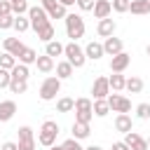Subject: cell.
Returning a JSON list of instances; mask_svg holds the SVG:
<instances>
[{"label": "cell", "mask_w": 150, "mask_h": 150, "mask_svg": "<svg viewBox=\"0 0 150 150\" xmlns=\"http://www.w3.org/2000/svg\"><path fill=\"white\" fill-rule=\"evenodd\" d=\"M63 56H66V61L73 66V68H82L84 63H87V56H84V47H80L77 42H68V45H63Z\"/></svg>", "instance_id": "obj_1"}, {"label": "cell", "mask_w": 150, "mask_h": 150, "mask_svg": "<svg viewBox=\"0 0 150 150\" xmlns=\"http://www.w3.org/2000/svg\"><path fill=\"white\" fill-rule=\"evenodd\" d=\"M56 136H59V124L54 120H45L42 127H40V131H38V143L45 145V148H49V145L56 143Z\"/></svg>", "instance_id": "obj_2"}, {"label": "cell", "mask_w": 150, "mask_h": 150, "mask_svg": "<svg viewBox=\"0 0 150 150\" xmlns=\"http://www.w3.org/2000/svg\"><path fill=\"white\" fill-rule=\"evenodd\" d=\"M66 35L73 40V42H77L82 35H84V19L80 16V14H66Z\"/></svg>", "instance_id": "obj_3"}, {"label": "cell", "mask_w": 150, "mask_h": 150, "mask_svg": "<svg viewBox=\"0 0 150 150\" xmlns=\"http://www.w3.org/2000/svg\"><path fill=\"white\" fill-rule=\"evenodd\" d=\"M61 91V80L59 77H54V75H49V77H45L42 80V84H40V98L42 101H54L56 98V94Z\"/></svg>", "instance_id": "obj_4"}, {"label": "cell", "mask_w": 150, "mask_h": 150, "mask_svg": "<svg viewBox=\"0 0 150 150\" xmlns=\"http://www.w3.org/2000/svg\"><path fill=\"white\" fill-rule=\"evenodd\" d=\"M91 98H87V96H82V98H75V122H91V117H94V108H91Z\"/></svg>", "instance_id": "obj_5"}, {"label": "cell", "mask_w": 150, "mask_h": 150, "mask_svg": "<svg viewBox=\"0 0 150 150\" xmlns=\"http://www.w3.org/2000/svg\"><path fill=\"white\" fill-rule=\"evenodd\" d=\"M26 16H28V21H30V28H33V30H38L40 26H45V23L49 21L47 9H45L42 5H33V7H28Z\"/></svg>", "instance_id": "obj_6"}, {"label": "cell", "mask_w": 150, "mask_h": 150, "mask_svg": "<svg viewBox=\"0 0 150 150\" xmlns=\"http://www.w3.org/2000/svg\"><path fill=\"white\" fill-rule=\"evenodd\" d=\"M108 105H110V110L112 112H129L131 110V101L127 98V96H122V94H117V91H112V94H108Z\"/></svg>", "instance_id": "obj_7"}, {"label": "cell", "mask_w": 150, "mask_h": 150, "mask_svg": "<svg viewBox=\"0 0 150 150\" xmlns=\"http://www.w3.org/2000/svg\"><path fill=\"white\" fill-rule=\"evenodd\" d=\"M19 150H35V134H33V129L28 127V124H23V127H19Z\"/></svg>", "instance_id": "obj_8"}, {"label": "cell", "mask_w": 150, "mask_h": 150, "mask_svg": "<svg viewBox=\"0 0 150 150\" xmlns=\"http://www.w3.org/2000/svg\"><path fill=\"white\" fill-rule=\"evenodd\" d=\"M129 63H131V54H127V52H120V54L110 56V70L112 73H124L129 68Z\"/></svg>", "instance_id": "obj_9"}, {"label": "cell", "mask_w": 150, "mask_h": 150, "mask_svg": "<svg viewBox=\"0 0 150 150\" xmlns=\"http://www.w3.org/2000/svg\"><path fill=\"white\" fill-rule=\"evenodd\" d=\"M124 143H127L129 150H148V141H145L141 134H136L134 129L124 134Z\"/></svg>", "instance_id": "obj_10"}, {"label": "cell", "mask_w": 150, "mask_h": 150, "mask_svg": "<svg viewBox=\"0 0 150 150\" xmlns=\"http://www.w3.org/2000/svg\"><path fill=\"white\" fill-rule=\"evenodd\" d=\"M103 52H105L108 56H115V54L124 52V42H122V38H115V35L105 38V40H103Z\"/></svg>", "instance_id": "obj_11"}, {"label": "cell", "mask_w": 150, "mask_h": 150, "mask_svg": "<svg viewBox=\"0 0 150 150\" xmlns=\"http://www.w3.org/2000/svg\"><path fill=\"white\" fill-rule=\"evenodd\" d=\"M91 94H94V98H108V94H110V84H108V77H105V75H101V77L94 80Z\"/></svg>", "instance_id": "obj_12"}, {"label": "cell", "mask_w": 150, "mask_h": 150, "mask_svg": "<svg viewBox=\"0 0 150 150\" xmlns=\"http://www.w3.org/2000/svg\"><path fill=\"white\" fill-rule=\"evenodd\" d=\"M84 56H87V61H98L101 56H105V52H103V42H87V47H84Z\"/></svg>", "instance_id": "obj_13"}, {"label": "cell", "mask_w": 150, "mask_h": 150, "mask_svg": "<svg viewBox=\"0 0 150 150\" xmlns=\"http://www.w3.org/2000/svg\"><path fill=\"white\" fill-rule=\"evenodd\" d=\"M14 115H16V101H12V98L0 101V124L2 122H9Z\"/></svg>", "instance_id": "obj_14"}, {"label": "cell", "mask_w": 150, "mask_h": 150, "mask_svg": "<svg viewBox=\"0 0 150 150\" xmlns=\"http://www.w3.org/2000/svg\"><path fill=\"white\" fill-rule=\"evenodd\" d=\"M115 28H117V23H115L110 16H105V19H98L96 33H98L101 38H110V35H115Z\"/></svg>", "instance_id": "obj_15"}, {"label": "cell", "mask_w": 150, "mask_h": 150, "mask_svg": "<svg viewBox=\"0 0 150 150\" xmlns=\"http://www.w3.org/2000/svg\"><path fill=\"white\" fill-rule=\"evenodd\" d=\"M115 129H117L120 134L131 131V129H134V120H131V115H129V112H117V117H115Z\"/></svg>", "instance_id": "obj_16"}, {"label": "cell", "mask_w": 150, "mask_h": 150, "mask_svg": "<svg viewBox=\"0 0 150 150\" xmlns=\"http://www.w3.org/2000/svg\"><path fill=\"white\" fill-rule=\"evenodd\" d=\"M94 16L96 19H105V16H110V12H112V5H110V0H94Z\"/></svg>", "instance_id": "obj_17"}, {"label": "cell", "mask_w": 150, "mask_h": 150, "mask_svg": "<svg viewBox=\"0 0 150 150\" xmlns=\"http://www.w3.org/2000/svg\"><path fill=\"white\" fill-rule=\"evenodd\" d=\"M129 12L136 16L150 14V0H129Z\"/></svg>", "instance_id": "obj_18"}, {"label": "cell", "mask_w": 150, "mask_h": 150, "mask_svg": "<svg viewBox=\"0 0 150 150\" xmlns=\"http://www.w3.org/2000/svg\"><path fill=\"white\" fill-rule=\"evenodd\" d=\"M2 47H5V52H9L12 56H19V54H21V49H23L26 45H23L19 38H5Z\"/></svg>", "instance_id": "obj_19"}, {"label": "cell", "mask_w": 150, "mask_h": 150, "mask_svg": "<svg viewBox=\"0 0 150 150\" xmlns=\"http://www.w3.org/2000/svg\"><path fill=\"white\" fill-rule=\"evenodd\" d=\"M70 131H73V138H77V141H84V138H89V134H91V129H89L87 122H73Z\"/></svg>", "instance_id": "obj_20"}, {"label": "cell", "mask_w": 150, "mask_h": 150, "mask_svg": "<svg viewBox=\"0 0 150 150\" xmlns=\"http://www.w3.org/2000/svg\"><path fill=\"white\" fill-rule=\"evenodd\" d=\"M45 9H47V16L49 19H66V14H68V7H63L61 2H52Z\"/></svg>", "instance_id": "obj_21"}, {"label": "cell", "mask_w": 150, "mask_h": 150, "mask_svg": "<svg viewBox=\"0 0 150 150\" xmlns=\"http://www.w3.org/2000/svg\"><path fill=\"white\" fill-rule=\"evenodd\" d=\"M35 33H38V38H40L42 42H49V40H54V35H56V30H54V23H52V21H47L45 26H40Z\"/></svg>", "instance_id": "obj_22"}, {"label": "cell", "mask_w": 150, "mask_h": 150, "mask_svg": "<svg viewBox=\"0 0 150 150\" xmlns=\"http://www.w3.org/2000/svg\"><path fill=\"white\" fill-rule=\"evenodd\" d=\"M16 59H19V63H26V66H33V63L38 61V52H35L33 47H23V49H21V54H19Z\"/></svg>", "instance_id": "obj_23"}, {"label": "cell", "mask_w": 150, "mask_h": 150, "mask_svg": "<svg viewBox=\"0 0 150 150\" xmlns=\"http://www.w3.org/2000/svg\"><path fill=\"white\" fill-rule=\"evenodd\" d=\"M35 66H38V70L40 73H52L54 70V59L52 56H47V54H42V56H38V61H35Z\"/></svg>", "instance_id": "obj_24"}, {"label": "cell", "mask_w": 150, "mask_h": 150, "mask_svg": "<svg viewBox=\"0 0 150 150\" xmlns=\"http://www.w3.org/2000/svg\"><path fill=\"white\" fill-rule=\"evenodd\" d=\"M54 68H56V77H59V80H68V77H73V70H75L68 61H59Z\"/></svg>", "instance_id": "obj_25"}, {"label": "cell", "mask_w": 150, "mask_h": 150, "mask_svg": "<svg viewBox=\"0 0 150 150\" xmlns=\"http://www.w3.org/2000/svg\"><path fill=\"white\" fill-rule=\"evenodd\" d=\"M124 89H127L129 94H141V91H143V80H141V77H136V75H131V77H127Z\"/></svg>", "instance_id": "obj_26"}, {"label": "cell", "mask_w": 150, "mask_h": 150, "mask_svg": "<svg viewBox=\"0 0 150 150\" xmlns=\"http://www.w3.org/2000/svg\"><path fill=\"white\" fill-rule=\"evenodd\" d=\"M45 54L47 56H61L63 54V45L59 42V40H49V42H45Z\"/></svg>", "instance_id": "obj_27"}, {"label": "cell", "mask_w": 150, "mask_h": 150, "mask_svg": "<svg viewBox=\"0 0 150 150\" xmlns=\"http://www.w3.org/2000/svg\"><path fill=\"white\" fill-rule=\"evenodd\" d=\"M124 82H127V75H122V73H112L108 77V84H110L112 91H122L124 89Z\"/></svg>", "instance_id": "obj_28"}, {"label": "cell", "mask_w": 150, "mask_h": 150, "mask_svg": "<svg viewBox=\"0 0 150 150\" xmlns=\"http://www.w3.org/2000/svg\"><path fill=\"white\" fill-rule=\"evenodd\" d=\"M91 108H94V115H96V117H105V115L110 112V105H108L105 98H94Z\"/></svg>", "instance_id": "obj_29"}, {"label": "cell", "mask_w": 150, "mask_h": 150, "mask_svg": "<svg viewBox=\"0 0 150 150\" xmlns=\"http://www.w3.org/2000/svg\"><path fill=\"white\" fill-rule=\"evenodd\" d=\"M9 73H12V77H14V80H28V75H30L28 66H26V63H19V61H16V66H14Z\"/></svg>", "instance_id": "obj_30"}, {"label": "cell", "mask_w": 150, "mask_h": 150, "mask_svg": "<svg viewBox=\"0 0 150 150\" xmlns=\"http://www.w3.org/2000/svg\"><path fill=\"white\" fill-rule=\"evenodd\" d=\"M28 28H30L28 16H26V14H16V16H14V30H16V33H26Z\"/></svg>", "instance_id": "obj_31"}, {"label": "cell", "mask_w": 150, "mask_h": 150, "mask_svg": "<svg viewBox=\"0 0 150 150\" xmlns=\"http://www.w3.org/2000/svg\"><path fill=\"white\" fill-rule=\"evenodd\" d=\"M12 94H26V89H28V80H9V87H7Z\"/></svg>", "instance_id": "obj_32"}, {"label": "cell", "mask_w": 150, "mask_h": 150, "mask_svg": "<svg viewBox=\"0 0 150 150\" xmlns=\"http://www.w3.org/2000/svg\"><path fill=\"white\" fill-rule=\"evenodd\" d=\"M73 108H75V98L63 96V98H59V101H56V110H59V112H70Z\"/></svg>", "instance_id": "obj_33"}, {"label": "cell", "mask_w": 150, "mask_h": 150, "mask_svg": "<svg viewBox=\"0 0 150 150\" xmlns=\"http://www.w3.org/2000/svg\"><path fill=\"white\" fill-rule=\"evenodd\" d=\"M14 66H16V56H12L9 52H2V54H0V68L12 70Z\"/></svg>", "instance_id": "obj_34"}, {"label": "cell", "mask_w": 150, "mask_h": 150, "mask_svg": "<svg viewBox=\"0 0 150 150\" xmlns=\"http://www.w3.org/2000/svg\"><path fill=\"white\" fill-rule=\"evenodd\" d=\"M9 5H12V14H14V16L28 12V2H26V0H9Z\"/></svg>", "instance_id": "obj_35"}, {"label": "cell", "mask_w": 150, "mask_h": 150, "mask_svg": "<svg viewBox=\"0 0 150 150\" xmlns=\"http://www.w3.org/2000/svg\"><path fill=\"white\" fill-rule=\"evenodd\" d=\"M136 117L138 120H150V103H138L136 105Z\"/></svg>", "instance_id": "obj_36"}, {"label": "cell", "mask_w": 150, "mask_h": 150, "mask_svg": "<svg viewBox=\"0 0 150 150\" xmlns=\"http://www.w3.org/2000/svg\"><path fill=\"white\" fill-rule=\"evenodd\" d=\"M110 5H112V12H117V14L129 12V0H110Z\"/></svg>", "instance_id": "obj_37"}, {"label": "cell", "mask_w": 150, "mask_h": 150, "mask_svg": "<svg viewBox=\"0 0 150 150\" xmlns=\"http://www.w3.org/2000/svg\"><path fill=\"white\" fill-rule=\"evenodd\" d=\"M14 28V14H0V30Z\"/></svg>", "instance_id": "obj_38"}, {"label": "cell", "mask_w": 150, "mask_h": 150, "mask_svg": "<svg viewBox=\"0 0 150 150\" xmlns=\"http://www.w3.org/2000/svg\"><path fill=\"white\" fill-rule=\"evenodd\" d=\"M61 145H63V150H84V148L80 145V141H77V138H73V136H70V138H66Z\"/></svg>", "instance_id": "obj_39"}, {"label": "cell", "mask_w": 150, "mask_h": 150, "mask_svg": "<svg viewBox=\"0 0 150 150\" xmlns=\"http://www.w3.org/2000/svg\"><path fill=\"white\" fill-rule=\"evenodd\" d=\"M9 80H12V73L5 70V68H0V89H7L9 87Z\"/></svg>", "instance_id": "obj_40"}, {"label": "cell", "mask_w": 150, "mask_h": 150, "mask_svg": "<svg viewBox=\"0 0 150 150\" xmlns=\"http://www.w3.org/2000/svg\"><path fill=\"white\" fill-rule=\"evenodd\" d=\"M75 5H77L82 12H91V9H94V0H77Z\"/></svg>", "instance_id": "obj_41"}, {"label": "cell", "mask_w": 150, "mask_h": 150, "mask_svg": "<svg viewBox=\"0 0 150 150\" xmlns=\"http://www.w3.org/2000/svg\"><path fill=\"white\" fill-rule=\"evenodd\" d=\"M0 14H12V5H9V0H0Z\"/></svg>", "instance_id": "obj_42"}, {"label": "cell", "mask_w": 150, "mask_h": 150, "mask_svg": "<svg viewBox=\"0 0 150 150\" xmlns=\"http://www.w3.org/2000/svg\"><path fill=\"white\" fill-rule=\"evenodd\" d=\"M0 150H19V143H14V141H5V143L0 145Z\"/></svg>", "instance_id": "obj_43"}, {"label": "cell", "mask_w": 150, "mask_h": 150, "mask_svg": "<svg viewBox=\"0 0 150 150\" xmlns=\"http://www.w3.org/2000/svg\"><path fill=\"white\" fill-rule=\"evenodd\" d=\"M112 150H129V148H127L124 141H115V143H112Z\"/></svg>", "instance_id": "obj_44"}, {"label": "cell", "mask_w": 150, "mask_h": 150, "mask_svg": "<svg viewBox=\"0 0 150 150\" xmlns=\"http://www.w3.org/2000/svg\"><path fill=\"white\" fill-rule=\"evenodd\" d=\"M56 2H61V5H63V7H70V5H75V2H77V0H56Z\"/></svg>", "instance_id": "obj_45"}, {"label": "cell", "mask_w": 150, "mask_h": 150, "mask_svg": "<svg viewBox=\"0 0 150 150\" xmlns=\"http://www.w3.org/2000/svg\"><path fill=\"white\" fill-rule=\"evenodd\" d=\"M52 2H56V0H40V5H42V7H49Z\"/></svg>", "instance_id": "obj_46"}, {"label": "cell", "mask_w": 150, "mask_h": 150, "mask_svg": "<svg viewBox=\"0 0 150 150\" xmlns=\"http://www.w3.org/2000/svg\"><path fill=\"white\" fill-rule=\"evenodd\" d=\"M84 150H103V148H101V145H87Z\"/></svg>", "instance_id": "obj_47"}, {"label": "cell", "mask_w": 150, "mask_h": 150, "mask_svg": "<svg viewBox=\"0 0 150 150\" xmlns=\"http://www.w3.org/2000/svg\"><path fill=\"white\" fill-rule=\"evenodd\" d=\"M47 150H63V145H56V143H54V145H49Z\"/></svg>", "instance_id": "obj_48"}, {"label": "cell", "mask_w": 150, "mask_h": 150, "mask_svg": "<svg viewBox=\"0 0 150 150\" xmlns=\"http://www.w3.org/2000/svg\"><path fill=\"white\" fill-rule=\"evenodd\" d=\"M145 52H148V56H150V45H148V47H145Z\"/></svg>", "instance_id": "obj_49"}, {"label": "cell", "mask_w": 150, "mask_h": 150, "mask_svg": "<svg viewBox=\"0 0 150 150\" xmlns=\"http://www.w3.org/2000/svg\"><path fill=\"white\" fill-rule=\"evenodd\" d=\"M145 141H148V150H150V138H145Z\"/></svg>", "instance_id": "obj_50"}]
</instances>
